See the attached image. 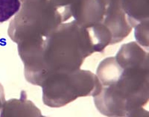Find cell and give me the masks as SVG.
Returning <instances> with one entry per match:
<instances>
[{"label":"cell","instance_id":"obj_8","mask_svg":"<svg viewBox=\"0 0 149 117\" xmlns=\"http://www.w3.org/2000/svg\"><path fill=\"white\" fill-rule=\"evenodd\" d=\"M121 6L133 29L149 20V0H121Z\"/></svg>","mask_w":149,"mask_h":117},{"label":"cell","instance_id":"obj_11","mask_svg":"<svg viewBox=\"0 0 149 117\" xmlns=\"http://www.w3.org/2000/svg\"><path fill=\"white\" fill-rule=\"evenodd\" d=\"M53 6L61 11L63 22L71 18V7L76 0H48Z\"/></svg>","mask_w":149,"mask_h":117},{"label":"cell","instance_id":"obj_3","mask_svg":"<svg viewBox=\"0 0 149 117\" xmlns=\"http://www.w3.org/2000/svg\"><path fill=\"white\" fill-rule=\"evenodd\" d=\"M62 22L61 11L48 0H27L10 20L8 34L17 44L45 39Z\"/></svg>","mask_w":149,"mask_h":117},{"label":"cell","instance_id":"obj_12","mask_svg":"<svg viewBox=\"0 0 149 117\" xmlns=\"http://www.w3.org/2000/svg\"><path fill=\"white\" fill-rule=\"evenodd\" d=\"M5 102V90H4V87L2 85V84L0 83V110H1V109H2Z\"/></svg>","mask_w":149,"mask_h":117},{"label":"cell","instance_id":"obj_1","mask_svg":"<svg viewBox=\"0 0 149 117\" xmlns=\"http://www.w3.org/2000/svg\"><path fill=\"white\" fill-rule=\"evenodd\" d=\"M95 75L101 88L93 101L101 114L111 117L148 116L143 107L149 100V66H127L109 57L99 63Z\"/></svg>","mask_w":149,"mask_h":117},{"label":"cell","instance_id":"obj_6","mask_svg":"<svg viewBox=\"0 0 149 117\" xmlns=\"http://www.w3.org/2000/svg\"><path fill=\"white\" fill-rule=\"evenodd\" d=\"M102 24L111 34V45L122 42L130 34L133 29L122 10L121 0L109 1Z\"/></svg>","mask_w":149,"mask_h":117},{"label":"cell","instance_id":"obj_13","mask_svg":"<svg viewBox=\"0 0 149 117\" xmlns=\"http://www.w3.org/2000/svg\"><path fill=\"white\" fill-rule=\"evenodd\" d=\"M21 2H26V1H27V0H20Z\"/></svg>","mask_w":149,"mask_h":117},{"label":"cell","instance_id":"obj_5","mask_svg":"<svg viewBox=\"0 0 149 117\" xmlns=\"http://www.w3.org/2000/svg\"><path fill=\"white\" fill-rule=\"evenodd\" d=\"M110 0H76L71 7L73 20L86 29L102 24Z\"/></svg>","mask_w":149,"mask_h":117},{"label":"cell","instance_id":"obj_2","mask_svg":"<svg viewBox=\"0 0 149 117\" xmlns=\"http://www.w3.org/2000/svg\"><path fill=\"white\" fill-rule=\"evenodd\" d=\"M94 53L95 50L88 29L80 26L74 20L62 22L44 41L43 61L48 76L79 70L85 59Z\"/></svg>","mask_w":149,"mask_h":117},{"label":"cell","instance_id":"obj_10","mask_svg":"<svg viewBox=\"0 0 149 117\" xmlns=\"http://www.w3.org/2000/svg\"><path fill=\"white\" fill-rule=\"evenodd\" d=\"M135 29V38L136 42L142 47L148 48V30H149V20L141 22L137 26L134 28Z\"/></svg>","mask_w":149,"mask_h":117},{"label":"cell","instance_id":"obj_4","mask_svg":"<svg viewBox=\"0 0 149 117\" xmlns=\"http://www.w3.org/2000/svg\"><path fill=\"white\" fill-rule=\"evenodd\" d=\"M41 87L45 105L59 108L78 98L95 96L100 91L101 85L95 74L79 69L72 72L51 74Z\"/></svg>","mask_w":149,"mask_h":117},{"label":"cell","instance_id":"obj_9","mask_svg":"<svg viewBox=\"0 0 149 117\" xmlns=\"http://www.w3.org/2000/svg\"><path fill=\"white\" fill-rule=\"evenodd\" d=\"M21 5L20 0H0V23L13 18L19 11Z\"/></svg>","mask_w":149,"mask_h":117},{"label":"cell","instance_id":"obj_7","mask_svg":"<svg viewBox=\"0 0 149 117\" xmlns=\"http://www.w3.org/2000/svg\"><path fill=\"white\" fill-rule=\"evenodd\" d=\"M1 117H41L42 113L31 101L27 98L25 91L21 92L19 98L5 101L0 111Z\"/></svg>","mask_w":149,"mask_h":117}]
</instances>
